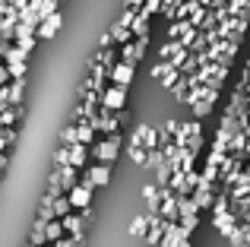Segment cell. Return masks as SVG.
I'll return each instance as SVG.
<instances>
[{"label": "cell", "instance_id": "1", "mask_svg": "<svg viewBox=\"0 0 250 247\" xmlns=\"http://www.w3.org/2000/svg\"><path fill=\"white\" fill-rule=\"evenodd\" d=\"M102 187V203L89 209V225L73 247H155L149 219L155 212V184H133L130 190H117L108 171L95 174Z\"/></svg>", "mask_w": 250, "mask_h": 247}, {"label": "cell", "instance_id": "2", "mask_svg": "<svg viewBox=\"0 0 250 247\" xmlns=\"http://www.w3.org/2000/svg\"><path fill=\"white\" fill-rule=\"evenodd\" d=\"M124 102V89H111V92H104V108H121Z\"/></svg>", "mask_w": 250, "mask_h": 247}, {"label": "cell", "instance_id": "3", "mask_svg": "<svg viewBox=\"0 0 250 247\" xmlns=\"http://www.w3.org/2000/svg\"><path fill=\"white\" fill-rule=\"evenodd\" d=\"M57 25H61V22H57V16L44 19V22H42V35H44V38H51V35H54V32H57Z\"/></svg>", "mask_w": 250, "mask_h": 247}, {"label": "cell", "instance_id": "4", "mask_svg": "<svg viewBox=\"0 0 250 247\" xmlns=\"http://www.w3.org/2000/svg\"><path fill=\"white\" fill-rule=\"evenodd\" d=\"M130 3H136V0H130Z\"/></svg>", "mask_w": 250, "mask_h": 247}]
</instances>
